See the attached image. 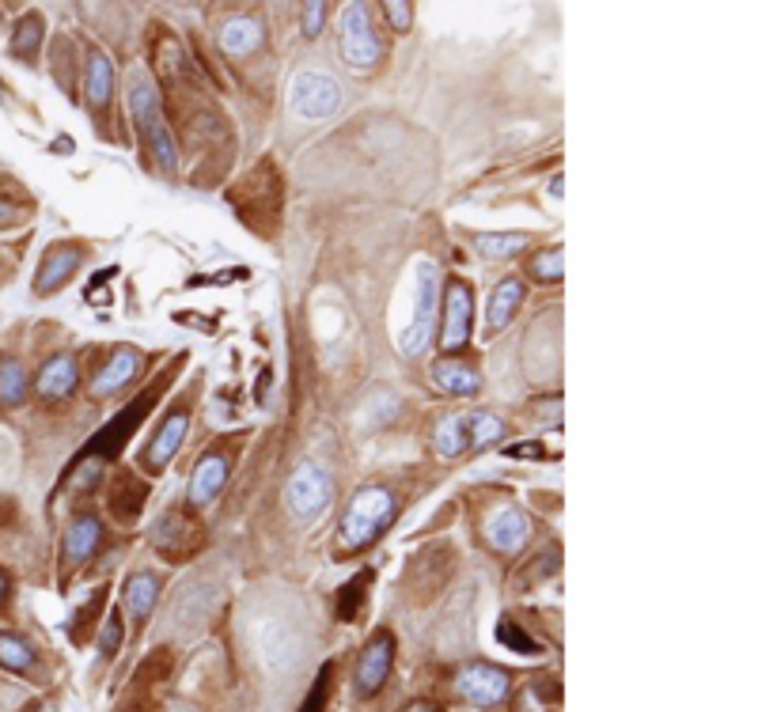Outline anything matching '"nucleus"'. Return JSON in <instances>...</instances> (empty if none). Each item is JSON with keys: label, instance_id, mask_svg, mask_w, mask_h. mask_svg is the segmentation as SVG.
<instances>
[{"label": "nucleus", "instance_id": "23", "mask_svg": "<svg viewBox=\"0 0 758 712\" xmlns=\"http://www.w3.org/2000/svg\"><path fill=\"white\" fill-rule=\"evenodd\" d=\"M520 300H523L520 280H501V285H497V292H494V300H489V330H501V326L512 323Z\"/></svg>", "mask_w": 758, "mask_h": 712}, {"label": "nucleus", "instance_id": "17", "mask_svg": "<svg viewBox=\"0 0 758 712\" xmlns=\"http://www.w3.org/2000/svg\"><path fill=\"white\" fill-rule=\"evenodd\" d=\"M262 38H265V30H262V23H258L254 15H232V20L221 27V46L228 53H236V58L258 50V46H262Z\"/></svg>", "mask_w": 758, "mask_h": 712}, {"label": "nucleus", "instance_id": "4", "mask_svg": "<svg viewBox=\"0 0 758 712\" xmlns=\"http://www.w3.org/2000/svg\"><path fill=\"white\" fill-rule=\"evenodd\" d=\"M288 107H293L296 118L303 122H319L331 118L341 107V88L331 73H296L293 84H288Z\"/></svg>", "mask_w": 758, "mask_h": 712}, {"label": "nucleus", "instance_id": "12", "mask_svg": "<svg viewBox=\"0 0 758 712\" xmlns=\"http://www.w3.org/2000/svg\"><path fill=\"white\" fill-rule=\"evenodd\" d=\"M433 383L444 390V395L463 398V395H479L482 375H479V367H471L467 360L444 357V360H436V364H433Z\"/></svg>", "mask_w": 758, "mask_h": 712}, {"label": "nucleus", "instance_id": "33", "mask_svg": "<svg viewBox=\"0 0 758 712\" xmlns=\"http://www.w3.org/2000/svg\"><path fill=\"white\" fill-rule=\"evenodd\" d=\"M383 12H387V20H390V27H395V30H410V23H413V8L410 4L387 0V4H383Z\"/></svg>", "mask_w": 758, "mask_h": 712}, {"label": "nucleus", "instance_id": "13", "mask_svg": "<svg viewBox=\"0 0 758 712\" xmlns=\"http://www.w3.org/2000/svg\"><path fill=\"white\" fill-rule=\"evenodd\" d=\"M486 535H489V546H494V550L515 553L523 542H527V535H531L527 515H523L520 508H501V512H497L494 520H489Z\"/></svg>", "mask_w": 758, "mask_h": 712}, {"label": "nucleus", "instance_id": "31", "mask_svg": "<svg viewBox=\"0 0 758 712\" xmlns=\"http://www.w3.org/2000/svg\"><path fill=\"white\" fill-rule=\"evenodd\" d=\"M369 580H372V573H361L353 584H346V588H341V602H338V614L341 617H353L357 610H361V599H364V588H369Z\"/></svg>", "mask_w": 758, "mask_h": 712}, {"label": "nucleus", "instance_id": "37", "mask_svg": "<svg viewBox=\"0 0 758 712\" xmlns=\"http://www.w3.org/2000/svg\"><path fill=\"white\" fill-rule=\"evenodd\" d=\"M402 712H444V709L433 705V701H413V705H406Z\"/></svg>", "mask_w": 758, "mask_h": 712}, {"label": "nucleus", "instance_id": "10", "mask_svg": "<svg viewBox=\"0 0 758 712\" xmlns=\"http://www.w3.org/2000/svg\"><path fill=\"white\" fill-rule=\"evenodd\" d=\"M390 660H395V640H390V633L372 637V645L364 648V655H361V667H357V694H361V698H372V694L387 683Z\"/></svg>", "mask_w": 758, "mask_h": 712}, {"label": "nucleus", "instance_id": "40", "mask_svg": "<svg viewBox=\"0 0 758 712\" xmlns=\"http://www.w3.org/2000/svg\"><path fill=\"white\" fill-rule=\"evenodd\" d=\"M512 455H535L538 459V455H543V448H538V444H531V448H515Z\"/></svg>", "mask_w": 758, "mask_h": 712}, {"label": "nucleus", "instance_id": "7", "mask_svg": "<svg viewBox=\"0 0 758 712\" xmlns=\"http://www.w3.org/2000/svg\"><path fill=\"white\" fill-rule=\"evenodd\" d=\"M331 492H334V485H331V477H326L323 466L303 463L300 471L288 477L285 497H288V508H293L296 515H311V512H319V508H326Z\"/></svg>", "mask_w": 758, "mask_h": 712}, {"label": "nucleus", "instance_id": "35", "mask_svg": "<svg viewBox=\"0 0 758 712\" xmlns=\"http://www.w3.org/2000/svg\"><path fill=\"white\" fill-rule=\"evenodd\" d=\"M119 645H122V625H119V614H111L107 617V629H103V652L114 655L119 652Z\"/></svg>", "mask_w": 758, "mask_h": 712}, {"label": "nucleus", "instance_id": "27", "mask_svg": "<svg viewBox=\"0 0 758 712\" xmlns=\"http://www.w3.org/2000/svg\"><path fill=\"white\" fill-rule=\"evenodd\" d=\"M30 663H35V652H30L27 640L15 637V633H0V667H8V671H27Z\"/></svg>", "mask_w": 758, "mask_h": 712}, {"label": "nucleus", "instance_id": "34", "mask_svg": "<svg viewBox=\"0 0 758 712\" xmlns=\"http://www.w3.org/2000/svg\"><path fill=\"white\" fill-rule=\"evenodd\" d=\"M326 683H331V663L323 667V675H319V686L311 690V698L303 701V712H323V701H326Z\"/></svg>", "mask_w": 758, "mask_h": 712}, {"label": "nucleus", "instance_id": "32", "mask_svg": "<svg viewBox=\"0 0 758 712\" xmlns=\"http://www.w3.org/2000/svg\"><path fill=\"white\" fill-rule=\"evenodd\" d=\"M323 23H326V4L323 0H311V4H303V35L308 38H319V30H323Z\"/></svg>", "mask_w": 758, "mask_h": 712}, {"label": "nucleus", "instance_id": "26", "mask_svg": "<svg viewBox=\"0 0 758 712\" xmlns=\"http://www.w3.org/2000/svg\"><path fill=\"white\" fill-rule=\"evenodd\" d=\"M436 451L444 459H456L467 451V428H463V417H444L440 428H436Z\"/></svg>", "mask_w": 758, "mask_h": 712}, {"label": "nucleus", "instance_id": "24", "mask_svg": "<svg viewBox=\"0 0 758 712\" xmlns=\"http://www.w3.org/2000/svg\"><path fill=\"white\" fill-rule=\"evenodd\" d=\"M42 15H23L15 23V35H12V58H23V61H35V50L42 46Z\"/></svg>", "mask_w": 758, "mask_h": 712}, {"label": "nucleus", "instance_id": "25", "mask_svg": "<svg viewBox=\"0 0 758 712\" xmlns=\"http://www.w3.org/2000/svg\"><path fill=\"white\" fill-rule=\"evenodd\" d=\"M27 398V372L15 360H0V405H20Z\"/></svg>", "mask_w": 758, "mask_h": 712}, {"label": "nucleus", "instance_id": "3", "mask_svg": "<svg viewBox=\"0 0 758 712\" xmlns=\"http://www.w3.org/2000/svg\"><path fill=\"white\" fill-rule=\"evenodd\" d=\"M436 288H440V273L433 262H418V285H413V318L406 326V334L398 338L402 357H421L433 341V323H436Z\"/></svg>", "mask_w": 758, "mask_h": 712}, {"label": "nucleus", "instance_id": "18", "mask_svg": "<svg viewBox=\"0 0 758 712\" xmlns=\"http://www.w3.org/2000/svg\"><path fill=\"white\" fill-rule=\"evenodd\" d=\"M137 367H140V357L133 353V349H119V353L111 357V364L99 372V379L91 383V395L107 398V395H114V390H122L133 375H137Z\"/></svg>", "mask_w": 758, "mask_h": 712}, {"label": "nucleus", "instance_id": "19", "mask_svg": "<svg viewBox=\"0 0 758 712\" xmlns=\"http://www.w3.org/2000/svg\"><path fill=\"white\" fill-rule=\"evenodd\" d=\"M111 96H114V65L107 53L91 50L88 53V103H91V111L111 107Z\"/></svg>", "mask_w": 758, "mask_h": 712}, {"label": "nucleus", "instance_id": "6", "mask_svg": "<svg viewBox=\"0 0 758 712\" xmlns=\"http://www.w3.org/2000/svg\"><path fill=\"white\" fill-rule=\"evenodd\" d=\"M444 338L440 346L448 349V353H456V349H463L467 341H471V330H474V292L463 285V280H448V300H444Z\"/></svg>", "mask_w": 758, "mask_h": 712}, {"label": "nucleus", "instance_id": "38", "mask_svg": "<svg viewBox=\"0 0 758 712\" xmlns=\"http://www.w3.org/2000/svg\"><path fill=\"white\" fill-rule=\"evenodd\" d=\"M8 591H12V584H8V573L0 569V607L8 602Z\"/></svg>", "mask_w": 758, "mask_h": 712}, {"label": "nucleus", "instance_id": "15", "mask_svg": "<svg viewBox=\"0 0 758 712\" xmlns=\"http://www.w3.org/2000/svg\"><path fill=\"white\" fill-rule=\"evenodd\" d=\"M99 538H103V523L96 515H76L65 535V565H84L96 553Z\"/></svg>", "mask_w": 758, "mask_h": 712}, {"label": "nucleus", "instance_id": "39", "mask_svg": "<svg viewBox=\"0 0 758 712\" xmlns=\"http://www.w3.org/2000/svg\"><path fill=\"white\" fill-rule=\"evenodd\" d=\"M12 216H15V209H12V205H4V201H0V228H4V224L12 221Z\"/></svg>", "mask_w": 758, "mask_h": 712}, {"label": "nucleus", "instance_id": "2", "mask_svg": "<svg viewBox=\"0 0 758 712\" xmlns=\"http://www.w3.org/2000/svg\"><path fill=\"white\" fill-rule=\"evenodd\" d=\"M395 520V497L390 489H380V485H369L361 489L353 500H349V512L341 520V546L346 550H364L369 542H376L383 530Z\"/></svg>", "mask_w": 758, "mask_h": 712}, {"label": "nucleus", "instance_id": "20", "mask_svg": "<svg viewBox=\"0 0 758 712\" xmlns=\"http://www.w3.org/2000/svg\"><path fill=\"white\" fill-rule=\"evenodd\" d=\"M262 655L270 660V667H293L296 663V640L293 633L285 629V625H265L262 629Z\"/></svg>", "mask_w": 758, "mask_h": 712}, {"label": "nucleus", "instance_id": "16", "mask_svg": "<svg viewBox=\"0 0 758 712\" xmlns=\"http://www.w3.org/2000/svg\"><path fill=\"white\" fill-rule=\"evenodd\" d=\"M228 482V459L224 455H206L198 466H194L190 477V504H209L216 492Z\"/></svg>", "mask_w": 758, "mask_h": 712}, {"label": "nucleus", "instance_id": "29", "mask_svg": "<svg viewBox=\"0 0 758 712\" xmlns=\"http://www.w3.org/2000/svg\"><path fill=\"white\" fill-rule=\"evenodd\" d=\"M497 637H501V645H508L512 652H520V655H535L538 652V645L512 622V617H501V625H497Z\"/></svg>", "mask_w": 758, "mask_h": 712}, {"label": "nucleus", "instance_id": "1", "mask_svg": "<svg viewBox=\"0 0 758 712\" xmlns=\"http://www.w3.org/2000/svg\"><path fill=\"white\" fill-rule=\"evenodd\" d=\"M126 96H129V114H133V122H137V133L145 137V145L152 148L156 163H160L163 171H175V163H178L175 140H171V133H167V118H163L160 96H156L148 73L133 68Z\"/></svg>", "mask_w": 758, "mask_h": 712}, {"label": "nucleus", "instance_id": "30", "mask_svg": "<svg viewBox=\"0 0 758 712\" xmlns=\"http://www.w3.org/2000/svg\"><path fill=\"white\" fill-rule=\"evenodd\" d=\"M531 277L543 280V285L561 280V250H543L538 258H531Z\"/></svg>", "mask_w": 758, "mask_h": 712}, {"label": "nucleus", "instance_id": "21", "mask_svg": "<svg viewBox=\"0 0 758 712\" xmlns=\"http://www.w3.org/2000/svg\"><path fill=\"white\" fill-rule=\"evenodd\" d=\"M156 599H160V580H156L152 573H133L129 584H126V610L129 617H148V610L156 607Z\"/></svg>", "mask_w": 758, "mask_h": 712}, {"label": "nucleus", "instance_id": "22", "mask_svg": "<svg viewBox=\"0 0 758 712\" xmlns=\"http://www.w3.org/2000/svg\"><path fill=\"white\" fill-rule=\"evenodd\" d=\"M463 428H467V448L482 451V448H494L497 440H505V425L494 417V413H467L463 417Z\"/></svg>", "mask_w": 758, "mask_h": 712}, {"label": "nucleus", "instance_id": "5", "mask_svg": "<svg viewBox=\"0 0 758 712\" xmlns=\"http://www.w3.org/2000/svg\"><path fill=\"white\" fill-rule=\"evenodd\" d=\"M380 38L372 30L369 8L364 4H349L346 15H341V58L353 68H369L380 61Z\"/></svg>", "mask_w": 758, "mask_h": 712}, {"label": "nucleus", "instance_id": "11", "mask_svg": "<svg viewBox=\"0 0 758 712\" xmlns=\"http://www.w3.org/2000/svg\"><path fill=\"white\" fill-rule=\"evenodd\" d=\"M186 425H190V417H186L183 410L171 413V417L163 421L160 433H156V440H152V448H148V455H145L148 471H160V466H167L171 459L178 455V448H183V440H186Z\"/></svg>", "mask_w": 758, "mask_h": 712}, {"label": "nucleus", "instance_id": "36", "mask_svg": "<svg viewBox=\"0 0 758 712\" xmlns=\"http://www.w3.org/2000/svg\"><path fill=\"white\" fill-rule=\"evenodd\" d=\"M558 398H546V402H538V413H543V417H550V421H558Z\"/></svg>", "mask_w": 758, "mask_h": 712}, {"label": "nucleus", "instance_id": "28", "mask_svg": "<svg viewBox=\"0 0 758 712\" xmlns=\"http://www.w3.org/2000/svg\"><path fill=\"white\" fill-rule=\"evenodd\" d=\"M474 247L482 250V258L501 262V258L520 254V250L527 247V236H474Z\"/></svg>", "mask_w": 758, "mask_h": 712}, {"label": "nucleus", "instance_id": "9", "mask_svg": "<svg viewBox=\"0 0 758 712\" xmlns=\"http://www.w3.org/2000/svg\"><path fill=\"white\" fill-rule=\"evenodd\" d=\"M80 262H84V247H76V242H58V247H50L46 250L42 270H38V277H35V296L58 292V288L80 270Z\"/></svg>", "mask_w": 758, "mask_h": 712}, {"label": "nucleus", "instance_id": "14", "mask_svg": "<svg viewBox=\"0 0 758 712\" xmlns=\"http://www.w3.org/2000/svg\"><path fill=\"white\" fill-rule=\"evenodd\" d=\"M35 387H38V395H42L46 402H58V398H69V395L76 390V360L69 357V353L46 360L42 372H38V379H35Z\"/></svg>", "mask_w": 758, "mask_h": 712}, {"label": "nucleus", "instance_id": "8", "mask_svg": "<svg viewBox=\"0 0 758 712\" xmlns=\"http://www.w3.org/2000/svg\"><path fill=\"white\" fill-rule=\"evenodd\" d=\"M459 694L474 705H497L508 698V675L501 667H489V663H471V667L459 671Z\"/></svg>", "mask_w": 758, "mask_h": 712}]
</instances>
